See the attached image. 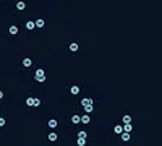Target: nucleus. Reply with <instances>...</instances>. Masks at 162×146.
<instances>
[{"mask_svg":"<svg viewBox=\"0 0 162 146\" xmlns=\"http://www.w3.org/2000/svg\"><path fill=\"white\" fill-rule=\"evenodd\" d=\"M113 131H115L117 135H122V133H123V125H115Z\"/></svg>","mask_w":162,"mask_h":146,"instance_id":"4","label":"nucleus"},{"mask_svg":"<svg viewBox=\"0 0 162 146\" xmlns=\"http://www.w3.org/2000/svg\"><path fill=\"white\" fill-rule=\"evenodd\" d=\"M39 106H41V99H36L34 101V107H39Z\"/></svg>","mask_w":162,"mask_h":146,"instance_id":"21","label":"nucleus"},{"mask_svg":"<svg viewBox=\"0 0 162 146\" xmlns=\"http://www.w3.org/2000/svg\"><path fill=\"white\" fill-rule=\"evenodd\" d=\"M31 65H32V60L29 57H26V59L23 60V67H31Z\"/></svg>","mask_w":162,"mask_h":146,"instance_id":"8","label":"nucleus"},{"mask_svg":"<svg viewBox=\"0 0 162 146\" xmlns=\"http://www.w3.org/2000/svg\"><path fill=\"white\" fill-rule=\"evenodd\" d=\"M34 80L37 81V83H44V81H45V71H44L42 68H37L36 73H34Z\"/></svg>","mask_w":162,"mask_h":146,"instance_id":"2","label":"nucleus"},{"mask_svg":"<svg viewBox=\"0 0 162 146\" xmlns=\"http://www.w3.org/2000/svg\"><path fill=\"white\" fill-rule=\"evenodd\" d=\"M76 143H78V146H84V145H86V138H78Z\"/></svg>","mask_w":162,"mask_h":146,"instance_id":"18","label":"nucleus"},{"mask_svg":"<svg viewBox=\"0 0 162 146\" xmlns=\"http://www.w3.org/2000/svg\"><path fill=\"white\" fill-rule=\"evenodd\" d=\"M57 125H59V122H57L55 119H50V120H49V127H50V128H55Z\"/></svg>","mask_w":162,"mask_h":146,"instance_id":"9","label":"nucleus"},{"mask_svg":"<svg viewBox=\"0 0 162 146\" xmlns=\"http://www.w3.org/2000/svg\"><path fill=\"white\" fill-rule=\"evenodd\" d=\"M36 28V21H28L26 23V29H34Z\"/></svg>","mask_w":162,"mask_h":146,"instance_id":"11","label":"nucleus"},{"mask_svg":"<svg viewBox=\"0 0 162 146\" xmlns=\"http://www.w3.org/2000/svg\"><path fill=\"white\" fill-rule=\"evenodd\" d=\"M45 23H44V20H36V28H42Z\"/></svg>","mask_w":162,"mask_h":146,"instance_id":"19","label":"nucleus"},{"mask_svg":"<svg viewBox=\"0 0 162 146\" xmlns=\"http://www.w3.org/2000/svg\"><path fill=\"white\" fill-rule=\"evenodd\" d=\"M0 99H3V91H0Z\"/></svg>","mask_w":162,"mask_h":146,"instance_id":"23","label":"nucleus"},{"mask_svg":"<svg viewBox=\"0 0 162 146\" xmlns=\"http://www.w3.org/2000/svg\"><path fill=\"white\" fill-rule=\"evenodd\" d=\"M71 122H73V123H80L81 117H80V115H73V117H71Z\"/></svg>","mask_w":162,"mask_h":146,"instance_id":"17","label":"nucleus"},{"mask_svg":"<svg viewBox=\"0 0 162 146\" xmlns=\"http://www.w3.org/2000/svg\"><path fill=\"white\" fill-rule=\"evenodd\" d=\"M34 101H36V97H28L26 99V106L28 107H34Z\"/></svg>","mask_w":162,"mask_h":146,"instance_id":"5","label":"nucleus"},{"mask_svg":"<svg viewBox=\"0 0 162 146\" xmlns=\"http://www.w3.org/2000/svg\"><path fill=\"white\" fill-rule=\"evenodd\" d=\"M89 122H91L89 115H83V117H81V123H89Z\"/></svg>","mask_w":162,"mask_h":146,"instance_id":"15","label":"nucleus"},{"mask_svg":"<svg viewBox=\"0 0 162 146\" xmlns=\"http://www.w3.org/2000/svg\"><path fill=\"white\" fill-rule=\"evenodd\" d=\"M86 136H88L86 131H83V130H81V131H78V138H86Z\"/></svg>","mask_w":162,"mask_h":146,"instance_id":"20","label":"nucleus"},{"mask_svg":"<svg viewBox=\"0 0 162 146\" xmlns=\"http://www.w3.org/2000/svg\"><path fill=\"white\" fill-rule=\"evenodd\" d=\"M120 136H122V140H123V141H128L130 138H131V135H130V133H125V131H123Z\"/></svg>","mask_w":162,"mask_h":146,"instance_id":"16","label":"nucleus"},{"mask_svg":"<svg viewBox=\"0 0 162 146\" xmlns=\"http://www.w3.org/2000/svg\"><path fill=\"white\" fill-rule=\"evenodd\" d=\"M68 49H70L71 52H76V50L80 49V46H78V44H76V42H71L70 46H68Z\"/></svg>","mask_w":162,"mask_h":146,"instance_id":"6","label":"nucleus"},{"mask_svg":"<svg viewBox=\"0 0 162 146\" xmlns=\"http://www.w3.org/2000/svg\"><path fill=\"white\" fill-rule=\"evenodd\" d=\"M131 115H123V119H122V122H123V123H131Z\"/></svg>","mask_w":162,"mask_h":146,"instance_id":"10","label":"nucleus"},{"mask_svg":"<svg viewBox=\"0 0 162 146\" xmlns=\"http://www.w3.org/2000/svg\"><path fill=\"white\" fill-rule=\"evenodd\" d=\"M123 131L125 133H131V131H133V125L131 123H123Z\"/></svg>","mask_w":162,"mask_h":146,"instance_id":"3","label":"nucleus"},{"mask_svg":"<svg viewBox=\"0 0 162 146\" xmlns=\"http://www.w3.org/2000/svg\"><path fill=\"white\" fill-rule=\"evenodd\" d=\"M70 92H71V94H80V88H78V86H71L70 88Z\"/></svg>","mask_w":162,"mask_h":146,"instance_id":"14","label":"nucleus"},{"mask_svg":"<svg viewBox=\"0 0 162 146\" xmlns=\"http://www.w3.org/2000/svg\"><path fill=\"white\" fill-rule=\"evenodd\" d=\"M5 122H7V120L3 119V117H0V127H3V125H5Z\"/></svg>","mask_w":162,"mask_h":146,"instance_id":"22","label":"nucleus"},{"mask_svg":"<svg viewBox=\"0 0 162 146\" xmlns=\"http://www.w3.org/2000/svg\"><path fill=\"white\" fill-rule=\"evenodd\" d=\"M81 107L84 109L88 114H91L94 110V101L91 97H84V99H81Z\"/></svg>","mask_w":162,"mask_h":146,"instance_id":"1","label":"nucleus"},{"mask_svg":"<svg viewBox=\"0 0 162 146\" xmlns=\"http://www.w3.org/2000/svg\"><path fill=\"white\" fill-rule=\"evenodd\" d=\"M8 32H10V34H16V32H18V26H15V24L10 26L8 28Z\"/></svg>","mask_w":162,"mask_h":146,"instance_id":"12","label":"nucleus"},{"mask_svg":"<svg viewBox=\"0 0 162 146\" xmlns=\"http://www.w3.org/2000/svg\"><path fill=\"white\" fill-rule=\"evenodd\" d=\"M57 138H59L57 133H49V141H57Z\"/></svg>","mask_w":162,"mask_h":146,"instance_id":"13","label":"nucleus"},{"mask_svg":"<svg viewBox=\"0 0 162 146\" xmlns=\"http://www.w3.org/2000/svg\"><path fill=\"white\" fill-rule=\"evenodd\" d=\"M24 8H26L24 2H16V10H24Z\"/></svg>","mask_w":162,"mask_h":146,"instance_id":"7","label":"nucleus"}]
</instances>
